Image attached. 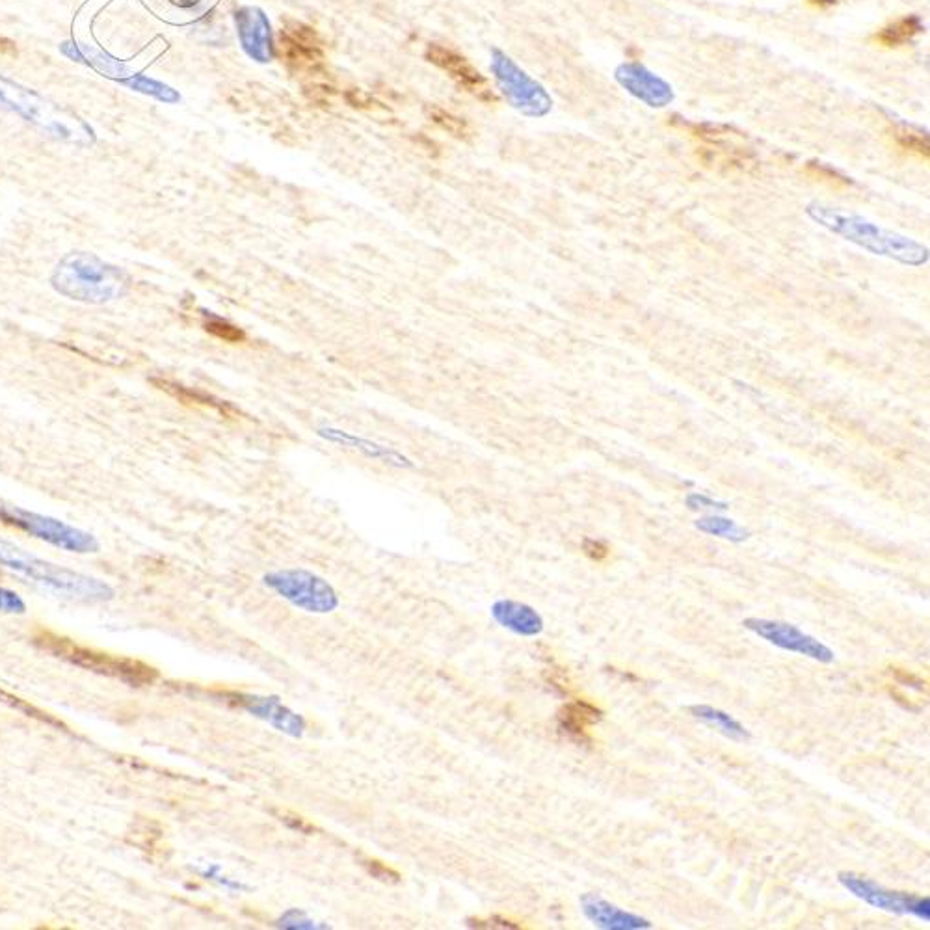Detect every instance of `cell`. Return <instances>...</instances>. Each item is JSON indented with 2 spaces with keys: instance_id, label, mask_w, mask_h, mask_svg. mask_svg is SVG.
<instances>
[{
  "instance_id": "6da1fadb",
  "label": "cell",
  "mask_w": 930,
  "mask_h": 930,
  "mask_svg": "<svg viewBox=\"0 0 930 930\" xmlns=\"http://www.w3.org/2000/svg\"><path fill=\"white\" fill-rule=\"evenodd\" d=\"M0 566L56 598L105 603L116 594L105 581L43 560L4 538H0Z\"/></svg>"
},
{
  "instance_id": "7a4b0ae2",
  "label": "cell",
  "mask_w": 930,
  "mask_h": 930,
  "mask_svg": "<svg viewBox=\"0 0 930 930\" xmlns=\"http://www.w3.org/2000/svg\"><path fill=\"white\" fill-rule=\"evenodd\" d=\"M51 285L69 300L101 306L129 293L131 278L93 253L71 252L54 268Z\"/></svg>"
},
{
  "instance_id": "3957f363",
  "label": "cell",
  "mask_w": 930,
  "mask_h": 930,
  "mask_svg": "<svg viewBox=\"0 0 930 930\" xmlns=\"http://www.w3.org/2000/svg\"><path fill=\"white\" fill-rule=\"evenodd\" d=\"M806 213L817 224L830 229L832 233L841 235L877 255H888L891 259H897L901 263L912 266L925 265L929 259L925 246L901 237L897 233H891L888 229L875 226L858 214L845 213V211L826 207L821 203H811Z\"/></svg>"
},
{
  "instance_id": "277c9868",
  "label": "cell",
  "mask_w": 930,
  "mask_h": 930,
  "mask_svg": "<svg viewBox=\"0 0 930 930\" xmlns=\"http://www.w3.org/2000/svg\"><path fill=\"white\" fill-rule=\"evenodd\" d=\"M0 108L19 114L21 118L38 125L43 133L56 140L73 142L79 146H90L95 136L88 123L77 118L64 108L56 107L51 101L43 99L28 88H23L14 80L0 75Z\"/></svg>"
},
{
  "instance_id": "5b68a950",
  "label": "cell",
  "mask_w": 930,
  "mask_h": 930,
  "mask_svg": "<svg viewBox=\"0 0 930 930\" xmlns=\"http://www.w3.org/2000/svg\"><path fill=\"white\" fill-rule=\"evenodd\" d=\"M0 518L8 525H14L21 531L28 532L30 536L38 538L41 542L54 545L58 549H64L69 553H97L99 551V542L90 532L80 531L73 525H67L60 519L51 518V516H41L36 512H28L17 506H2L0 508Z\"/></svg>"
},
{
  "instance_id": "8992f818",
  "label": "cell",
  "mask_w": 930,
  "mask_h": 930,
  "mask_svg": "<svg viewBox=\"0 0 930 930\" xmlns=\"http://www.w3.org/2000/svg\"><path fill=\"white\" fill-rule=\"evenodd\" d=\"M36 640L40 642L43 648L58 653V657H64L67 661H71L73 665L90 668L95 672L114 676V678L133 683V685H147V683H153L157 679V670L151 668V666L138 663V661H131V659L112 657L107 653H97V651L88 650V648H80L67 638L53 637V635L45 633L43 637H38Z\"/></svg>"
},
{
  "instance_id": "52a82bcc",
  "label": "cell",
  "mask_w": 930,
  "mask_h": 930,
  "mask_svg": "<svg viewBox=\"0 0 930 930\" xmlns=\"http://www.w3.org/2000/svg\"><path fill=\"white\" fill-rule=\"evenodd\" d=\"M493 77L506 101L523 116L542 118L551 112L553 99L538 80L532 79L503 51H492Z\"/></svg>"
},
{
  "instance_id": "ba28073f",
  "label": "cell",
  "mask_w": 930,
  "mask_h": 930,
  "mask_svg": "<svg viewBox=\"0 0 930 930\" xmlns=\"http://www.w3.org/2000/svg\"><path fill=\"white\" fill-rule=\"evenodd\" d=\"M837 880L856 899L864 901L873 908L890 912L895 916H914L925 923L930 921V897L927 895L888 890L871 878L849 873V871L839 873Z\"/></svg>"
},
{
  "instance_id": "9c48e42d",
  "label": "cell",
  "mask_w": 930,
  "mask_h": 930,
  "mask_svg": "<svg viewBox=\"0 0 930 930\" xmlns=\"http://www.w3.org/2000/svg\"><path fill=\"white\" fill-rule=\"evenodd\" d=\"M265 583L276 590L281 598L291 601L294 607L307 612H332L339 605L332 586L319 575L304 570L268 573Z\"/></svg>"
},
{
  "instance_id": "30bf717a",
  "label": "cell",
  "mask_w": 930,
  "mask_h": 930,
  "mask_svg": "<svg viewBox=\"0 0 930 930\" xmlns=\"http://www.w3.org/2000/svg\"><path fill=\"white\" fill-rule=\"evenodd\" d=\"M743 625L744 629L752 631L754 635L767 640L769 644L780 650L797 653L823 665H830L836 661L834 651L830 650L819 638L804 633L797 625L787 624L782 620H769V618H746Z\"/></svg>"
},
{
  "instance_id": "8fae6325",
  "label": "cell",
  "mask_w": 930,
  "mask_h": 930,
  "mask_svg": "<svg viewBox=\"0 0 930 930\" xmlns=\"http://www.w3.org/2000/svg\"><path fill=\"white\" fill-rule=\"evenodd\" d=\"M614 80L646 107L666 108L676 101L672 84L640 62L620 64L614 69Z\"/></svg>"
},
{
  "instance_id": "7c38bea8",
  "label": "cell",
  "mask_w": 930,
  "mask_h": 930,
  "mask_svg": "<svg viewBox=\"0 0 930 930\" xmlns=\"http://www.w3.org/2000/svg\"><path fill=\"white\" fill-rule=\"evenodd\" d=\"M235 23L242 49L257 62L274 60V38L270 21L261 8L244 6L235 12Z\"/></svg>"
},
{
  "instance_id": "4fadbf2b",
  "label": "cell",
  "mask_w": 930,
  "mask_h": 930,
  "mask_svg": "<svg viewBox=\"0 0 930 930\" xmlns=\"http://www.w3.org/2000/svg\"><path fill=\"white\" fill-rule=\"evenodd\" d=\"M586 919L603 930H650L653 923L646 917L627 912L624 908L609 903L598 893H585L579 899Z\"/></svg>"
},
{
  "instance_id": "5bb4252c",
  "label": "cell",
  "mask_w": 930,
  "mask_h": 930,
  "mask_svg": "<svg viewBox=\"0 0 930 930\" xmlns=\"http://www.w3.org/2000/svg\"><path fill=\"white\" fill-rule=\"evenodd\" d=\"M426 58L432 64L445 69L452 79L458 80L469 92L480 93V95L488 93L486 80L475 67L465 60L462 54L454 53L451 49L438 45V43H430L428 49H426Z\"/></svg>"
},
{
  "instance_id": "9a60e30c",
  "label": "cell",
  "mask_w": 930,
  "mask_h": 930,
  "mask_svg": "<svg viewBox=\"0 0 930 930\" xmlns=\"http://www.w3.org/2000/svg\"><path fill=\"white\" fill-rule=\"evenodd\" d=\"M492 614L505 629L521 637H536L544 631V618L540 612L519 601L501 599L493 605Z\"/></svg>"
},
{
  "instance_id": "2e32d148",
  "label": "cell",
  "mask_w": 930,
  "mask_h": 930,
  "mask_svg": "<svg viewBox=\"0 0 930 930\" xmlns=\"http://www.w3.org/2000/svg\"><path fill=\"white\" fill-rule=\"evenodd\" d=\"M319 436H322L332 443H337V445H343V447H350V449H356V451L363 452L365 456H369L372 460H380L384 464L395 465V467H402V469H412L413 464L410 458H406L404 454L395 451V449H389V447H384V445H378L374 441H369V439L359 438V436H354V434H348L345 430H337V428H332V426H320Z\"/></svg>"
},
{
  "instance_id": "e0dca14e",
  "label": "cell",
  "mask_w": 930,
  "mask_h": 930,
  "mask_svg": "<svg viewBox=\"0 0 930 930\" xmlns=\"http://www.w3.org/2000/svg\"><path fill=\"white\" fill-rule=\"evenodd\" d=\"M239 704L246 707L255 717L263 718L276 726L279 731L289 735H302L306 722L287 707L279 704L274 698H259V696H239Z\"/></svg>"
},
{
  "instance_id": "ac0fdd59",
  "label": "cell",
  "mask_w": 930,
  "mask_h": 930,
  "mask_svg": "<svg viewBox=\"0 0 930 930\" xmlns=\"http://www.w3.org/2000/svg\"><path fill=\"white\" fill-rule=\"evenodd\" d=\"M151 382L159 389H162L164 393H168L170 397L183 402V404L207 408V410H213V412L220 413L222 417H229V419H239V412L229 402L216 399V397L205 393V391H198V389L177 384L172 380H164V378H151Z\"/></svg>"
},
{
  "instance_id": "d6986e66",
  "label": "cell",
  "mask_w": 930,
  "mask_h": 930,
  "mask_svg": "<svg viewBox=\"0 0 930 930\" xmlns=\"http://www.w3.org/2000/svg\"><path fill=\"white\" fill-rule=\"evenodd\" d=\"M689 713L705 726H709V728L717 730L720 735L728 737L730 741L746 743V741L752 739V733L746 730L737 718L731 717L730 713H726V711H722L718 707L707 704L689 705Z\"/></svg>"
},
{
  "instance_id": "ffe728a7",
  "label": "cell",
  "mask_w": 930,
  "mask_h": 930,
  "mask_svg": "<svg viewBox=\"0 0 930 930\" xmlns=\"http://www.w3.org/2000/svg\"><path fill=\"white\" fill-rule=\"evenodd\" d=\"M601 718H603V713L596 705L577 700L573 704L562 707V711L558 713V728L568 733L570 737L583 741L586 728L592 724H598Z\"/></svg>"
},
{
  "instance_id": "44dd1931",
  "label": "cell",
  "mask_w": 930,
  "mask_h": 930,
  "mask_svg": "<svg viewBox=\"0 0 930 930\" xmlns=\"http://www.w3.org/2000/svg\"><path fill=\"white\" fill-rule=\"evenodd\" d=\"M923 32H925V23L919 15H904L890 25L880 28L877 41L884 47H903L906 43H912Z\"/></svg>"
},
{
  "instance_id": "7402d4cb",
  "label": "cell",
  "mask_w": 930,
  "mask_h": 930,
  "mask_svg": "<svg viewBox=\"0 0 930 930\" xmlns=\"http://www.w3.org/2000/svg\"><path fill=\"white\" fill-rule=\"evenodd\" d=\"M696 527L705 534L718 536L724 540H730L733 544H741L744 540L750 538V532L739 527L733 519L718 518V516H709L696 521Z\"/></svg>"
},
{
  "instance_id": "603a6c76",
  "label": "cell",
  "mask_w": 930,
  "mask_h": 930,
  "mask_svg": "<svg viewBox=\"0 0 930 930\" xmlns=\"http://www.w3.org/2000/svg\"><path fill=\"white\" fill-rule=\"evenodd\" d=\"M121 84L133 88L136 92L149 93L153 97H157L160 101H166V103H177L181 101V95L177 92H173L170 86L166 84H160L157 80L147 79L144 75H131L129 79L123 80Z\"/></svg>"
},
{
  "instance_id": "cb8c5ba5",
  "label": "cell",
  "mask_w": 930,
  "mask_h": 930,
  "mask_svg": "<svg viewBox=\"0 0 930 930\" xmlns=\"http://www.w3.org/2000/svg\"><path fill=\"white\" fill-rule=\"evenodd\" d=\"M205 332L211 333L216 339L229 343V345H239L246 341V333L239 326L231 324L229 320L220 319L216 315H205L203 320Z\"/></svg>"
},
{
  "instance_id": "d4e9b609",
  "label": "cell",
  "mask_w": 930,
  "mask_h": 930,
  "mask_svg": "<svg viewBox=\"0 0 930 930\" xmlns=\"http://www.w3.org/2000/svg\"><path fill=\"white\" fill-rule=\"evenodd\" d=\"M895 138L899 146L906 151H914L923 157H929V136L925 131L912 127V125H899L895 131Z\"/></svg>"
},
{
  "instance_id": "484cf974",
  "label": "cell",
  "mask_w": 930,
  "mask_h": 930,
  "mask_svg": "<svg viewBox=\"0 0 930 930\" xmlns=\"http://www.w3.org/2000/svg\"><path fill=\"white\" fill-rule=\"evenodd\" d=\"M27 603L14 590L0 586V614H25Z\"/></svg>"
},
{
  "instance_id": "4316f807",
  "label": "cell",
  "mask_w": 930,
  "mask_h": 930,
  "mask_svg": "<svg viewBox=\"0 0 930 930\" xmlns=\"http://www.w3.org/2000/svg\"><path fill=\"white\" fill-rule=\"evenodd\" d=\"M583 551H585L586 557L592 558V560H598L599 562V560H605V558L609 557L611 547L605 544V542H601V540L585 538V540H583Z\"/></svg>"
},
{
  "instance_id": "83f0119b",
  "label": "cell",
  "mask_w": 930,
  "mask_h": 930,
  "mask_svg": "<svg viewBox=\"0 0 930 930\" xmlns=\"http://www.w3.org/2000/svg\"><path fill=\"white\" fill-rule=\"evenodd\" d=\"M365 865L369 867V871H371L372 877L380 878V880H393V882H397V880H399V875H397L395 871H391L389 867H386L384 864H380V862H376V860L367 862Z\"/></svg>"
},
{
  "instance_id": "f1b7e54d",
  "label": "cell",
  "mask_w": 930,
  "mask_h": 930,
  "mask_svg": "<svg viewBox=\"0 0 930 930\" xmlns=\"http://www.w3.org/2000/svg\"><path fill=\"white\" fill-rule=\"evenodd\" d=\"M893 676H895V679H897L899 683H908V687H914L916 691H925V681L917 678L914 674H908V672H904V670L893 668Z\"/></svg>"
},
{
  "instance_id": "f546056e",
  "label": "cell",
  "mask_w": 930,
  "mask_h": 930,
  "mask_svg": "<svg viewBox=\"0 0 930 930\" xmlns=\"http://www.w3.org/2000/svg\"><path fill=\"white\" fill-rule=\"evenodd\" d=\"M687 503H689L692 510H696V508H717V510H726V508H728L724 503H717V501L705 499V497H700V495H692V497L687 499Z\"/></svg>"
},
{
  "instance_id": "4dcf8cb0",
  "label": "cell",
  "mask_w": 930,
  "mask_h": 930,
  "mask_svg": "<svg viewBox=\"0 0 930 930\" xmlns=\"http://www.w3.org/2000/svg\"><path fill=\"white\" fill-rule=\"evenodd\" d=\"M168 2H172V4H175V6L181 8V10H194V8L200 6L203 0H168Z\"/></svg>"
},
{
  "instance_id": "1f68e13d",
  "label": "cell",
  "mask_w": 930,
  "mask_h": 930,
  "mask_svg": "<svg viewBox=\"0 0 930 930\" xmlns=\"http://www.w3.org/2000/svg\"><path fill=\"white\" fill-rule=\"evenodd\" d=\"M0 53L12 54V56H15V54H17V47H15L14 41L0 36Z\"/></svg>"
}]
</instances>
